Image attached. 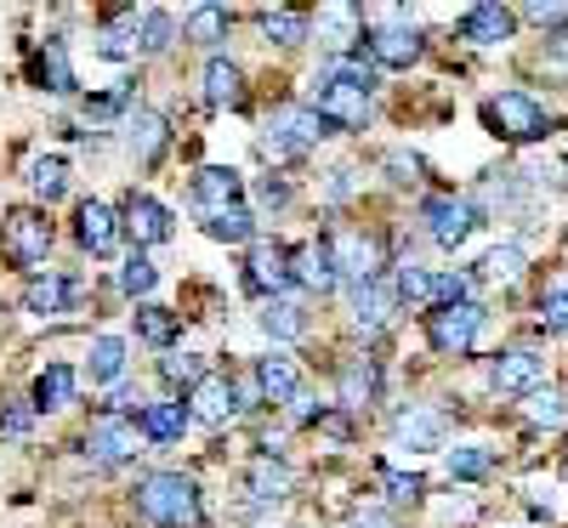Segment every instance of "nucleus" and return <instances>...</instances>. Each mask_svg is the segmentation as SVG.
I'll return each mask as SVG.
<instances>
[{"label": "nucleus", "instance_id": "1", "mask_svg": "<svg viewBox=\"0 0 568 528\" xmlns=\"http://www.w3.org/2000/svg\"><path fill=\"white\" fill-rule=\"evenodd\" d=\"M369 91H375V69H364L358 58H329L313 74V114L336 131H358L369 120Z\"/></svg>", "mask_w": 568, "mask_h": 528}, {"label": "nucleus", "instance_id": "2", "mask_svg": "<svg viewBox=\"0 0 568 528\" xmlns=\"http://www.w3.org/2000/svg\"><path fill=\"white\" fill-rule=\"evenodd\" d=\"M136 511H142V522H154V528H187V522H200V489H194V477H182V471H149V477H136Z\"/></svg>", "mask_w": 568, "mask_h": 528}, {"label": "nucleus", "instance_id": "3", "mask_svg": "<svg viewBox=\"0 0 568 528\" xmlns=\"http://www.w3.org/2000/svg\"><path fill=\"white\" fill-rule=\"evenodd\" d=\"M318 136H329V125L313 114V103H278V109L262 120V154H267L273 165H284V160L307 154Z\"/></svg>", "mask_w": 568, "mask_h": 528}, {"label": "nucleus", "instance_id": "4", "mask_svg": "<svg viewBox=\"0 0 568 528\" xmlns=\"http://www.w3.org/2000/svg\"><path fill=\"white\" fill-rule=\"evenodd\" d=\"M484 120L506 142H540L551 131V114H546V103L535 98V91H500V98L484 103Z\"/></svg>", "mask_w": 568, "mask_h": 528}, {"label": "nucleus", "instance_id": "5", "mask_svg": "<svg viewBox=\"0 0 568 528\" xmlns=\"http://www.w3.org/2000/svg\"><path fill=\"white\" fill-rule=\"evenodd\" d=\"M364 52L382 63V69H409V63L426 52V40H420V29H415L404 12H369Z\"/></svg>", "mask_w": 568, "mask_h": 528}, {"label": "nucleus", "instance_id": "6", "mask_svg": "<svg viewBox=\"0 0 568 528\" xmlns=\"http://www.w3.org/2000/svg\"><path fill=\"white\" fill-rule=\"evenodd\" d=\"M484 307L478 302H455V307H433L426 313V342H433L438 358H466L484 335Z\"/></svg>", "mask_w": 568, "mask_h": 528}, {"label": "nucleus", "instance_id": "7", "mask_svg": "<svg viewBox=\"0 0 568 528\" xmlns=\"http://www.w3.org/2000/svg\"><path fill=\"white\" fill-rule=\"evenodd\" d=\"M45 251H52V222L40 211H7V222H0V256L18 273H34L45 262Z\"/></svg>", "mask_w": 568, "mask_h": 528}, {"label": "nucleus", "instance_id": "8", "mask_svg": "<svg viewBox=\"0 0 568 528\" xmlns=\"http://www.w3.org/2000/svg\"><path fill=\"white\" fill-rule=\"evenodd\" d=\"M136 444H142V426L131 420V415H98L91 420V431H85V460L91 466H120V460H131L136 455Z\"/></svg>", "mask_w": 568, "mask_h": 528}, {"label": "nucleus", "instance_id": "9", "mask_svg": "<svg viewBox=\"0 0 568 528\" xmlns=\"http://www.w3.org/2000/svg\"><path fill=\"white\" fill-rule=\"evenodd\" d=\"M420 222H426V233H433V245L455 251V245L471 238V227H478V205L460 200V194H433L420 205Z\"/></svg>", "mask_w": 568, "mask_h": 528}, {"label": "nucleus", "instance_id": "10", "mask_svg": "<svg viewBox=\"0 0 568 528\" xmlns=\"http://www.w3.org/2000/svg\"><path fill=\"white\" fill-rule=\"evenodd\" d=\"M187 200H194V216H200V222H216V216H227V211H240L245 182H240V171H227V165H205V171L194 176V187H187Z\"/></svg>", "mask_w": 568, "mask_h": 528}, {"label": "nucleus", "instance_id": "11", "mask_svg": "<svg viewBox=\"0 0 568 528\" xmlns=\"http://www.w3.org/2000/svg\"><path fill=\"white\" fill-rule=\"evenodd\" d=\"M489 380H495V393H506V398H529V393H540V380H546V353L540 347H506L489 364Z\"/></svg>", "mask_w": 568, "mask_h": 528}, {"label": "nucleus", "instance_id": "12", "mask_svg": "<svg viewBox=\"0 0 568 528\" xmlns=\"http://www.w3.org/2000/svg\"><path fill=\"white\" fill-rule=\"evenodd\" d=\"M291 284H302V291H318L329 296L342 284V267H336V245L329 238H307V245L291 251Z\"/></svg>", "mask_w": 568, "mask_h": 528}, {"label": "nucleus", "instance_id": "13", "mask_svg": "<svg viewBox=\"0 0 568 528\" xmlns=\"http://www.w3.org/2000/svg\"><path fill=\"white\" fill-rule=\"evenodd\" d=\"M347 307H353V324L364 335H375V329H387V318L398 313V291L382 284V278H364V284H347Z\"/></svg>", "mask_w": 568, "mask_h": 528}, {"label": "nucleus", "instance_id": "14", "mask_svg": "<svg viewBox=\"0 0 568 528\" xmlns=\"http://www.w3.org/2000/svg\"><path fill=\"white\" fill-rule=\"evenodd\" d=\"M336 267L347 284H364V278H382V238H364V233H336Z\"/></svg>", "mask_w": 568, "mask_h": 528}, {"label": "nucleus", "instance_id": "15", "mask_svg": "<svg viewBox=\"0 0 568 528\" xmlns=\"http://www.w3.org/2000/svg\"><path fill=\"white\" fill-rule=\"evenodd\" d=\"M444 431H449L444 409L409 404V409L398 415V426H393V438H398V449H444Z\"/></svg>", "mask_w": 568, "mask_h": 528}, {"label": "nucleus", "instance_id": "16", "mask_svg": "<svg viewBox=\"0 0 568 528\" xmlns=\"http://www.w3.org/2000/svg\"><path fill=\"white\" fill-rule=\"evenodd\" d=\"M120 227H125V222H120L103 200H85L80 216H74V238H80L91 256H109V251L120 245Z\"/></svg>", "mask_w": 568, "mask_h": 528}, {"label": "nucleus", "instance_id": "17", "mask_svg": "<svg viewBox=\"0 0 568 528\" xmlns=\"http://www.w3.org/2000/svg\"><path fill=\"white\" fill-rule=\"evenodd\" d=\"M187 409H194V420H205V426H222V420L240 415V393H233L227 375H205L200 387L187 393Z\"/></svg>", "mask_w": 568, "mask_h": 528}, {"label": "nucleus", "instance_id": "18", "mask_svg": "<svg viewBox=\"0 0 568 528\" xmlns=\"http://www.w3.org/2000/svg\"><path fill=\"white\" fill-rule=\"evenodd\" d=\"M245 278L256 296H284V284H291V251L278 245H251V262H245Z\"/></svg>", "mask_w": 568, "mask_h": 528}, {"label": "nucleus", "instance_id": "19", "mask_svg": "<svg viewBox=\"0 0 568 528\" xmlns=\"http://www.w3.org/2000/svg\"><path fill=\"white\" fill-rule=\"evenodd\" d=\"M136 426H142V438H149V444H176L182 431L194 426V409H187L182 398H165V404H142Z\"/></svg>", "mask_w": 568, "mask_h": 528}, {"label": "nucleus", "instance_id": "20", "mask_svg": "<svg viewBox=\"0 0 568 528\" xmlns=\"http://www.w3.org/2000/svg\"><path fill=\"white\" fill-rule=\"evenodd\" d=\"M125 233L136 238V245H165L171 238V211L149 194H131L125 200Z\"/></svg>", "mask_w": 568, "mask_h": 528}, {"label": "nucleus", "instance_id": "21", "mask_svg": "<svg viewBox=\"0 0 568 528\" xmlns=\"http://www.w3.org/2000/svg\"><path fill=\"white\" fill-rule=\"evenodd\" d=\"M336 393H342V409H369L375 398H382V364L375 358H347Z\"/></svg>", "mask_w": 568, "mask_h": 528}, {"label": "nucleus", "instance_id": "22", "mask_svg": "<svg viewBox=\"0 0 568 528\" xmlns=\"http://www.w3.org/2000/svg\"><path fill=\"white\" fill-rule=\"evenodd\" d=\"M511 23H517V12L511 7H471L466 18H460V40H471V45H500V40H511Z\"/></svg>", "mask_w": 568, "mask_h": 528}, {"label": "nucleus", "instance_id": "23", "mask_svg": "<svg viewBox=\"0 0 568 528\" xmlns=\"http://www.w3.org/2000/svg\"><path fill=\"white\" fill-rule=\"evenodd\" d=\"M256 380H262V398L267 404H291L302 393V375H296V358L291 353H267L256 364Z\"/></svg>", "mask_w": 568, "mask_h": 528}, {"label": "nucleus", "instance_id": "24", "mask_svg": "<svg viewBox=\"0 0 568 528\" xmlns=\"http://www.w3.org/2000/svg\"><path fill=\"white\" fill-rule=\"evenodd\" d=\"M205 103H211V109H240V103H245V74H240V63H227V58H211V63H205Z\"/></svg>", "mask_w": 568, "mask_h": 528}, {"label": "nucleus", "instance_id": "25", "mask_svg": "<svg viewBox=\"0 0 568 528\" xmlns=\"http://www.w3.org/2000/svg\"><path fill=\"white\" fill-rule=\"evenodd\" d=\"M393 291H398V307L433 313V307H438V273H426V267L404 262V267L393 273Z\"/></svg>", "mask_w": 568, "mask_h": 528}, {"label": "nucleus", "instance_id": "26", "mask_svg": "<svg viewBox=\"0 0 568 528\" xmlns=\"http://www.w3.org/2000/svg\"><path fill=\"white\" fill-rule=\"evenodd\" d=\"M74 393H80V375L69 364H45L34 375V409H69Z\"/></svg>", "mask_w": 568, "mask_h": 528}, {"label": "nucleus", "instance_id": "27", "mask_svg": "<svg viewBox=\"0 0 568 528\" xmlns=\"http://www.w3.org/2000/svg\"><path fill=\"white\" fill-rule=\"evenodd\" d=\"M245 489H251V500H256V506H278V500H291V466H278L273 455H262V460L251 466V477H245Z\"/></svg>", "mask_w": 568, "mask_h": 528}, {"label": "nucleus", "instance_id": "28", "mask_svg": "<svg viewBox=\"0 0 568 528\" xmlns=\"http://www.w3.org/2000/svg\"><path fill=\"white\" fill-rule=\"evenodd\" d=\"M262 329L273 335V342H302V335H307V313H302V302H296V296H273V302H262Z\"/></svg>", "mask_w": 568, "mask_h": 528}, {"label": "nucleus", "instance_id": "29", "mask_svg": "<svg viewBox=\"0 0 568 528\" xmlns=\"http://www.w3.org/2000/svg\"><path fill=\"white\" fill-rule=\"evenodd\" d=\"M136 29H142V12H136V7L114 12V18L103 23V34H98V52H103V58H114V63L136 58Z\"/></svg>", "mask_w": 568, "mask_h": 528}, {"label": "nucleus", "instance_id": "30", "mask_svg": "<svg viewBox=\"0 0 568 528\" xmlns=\"http://www.w3.org/2000/svg\"><path fill=\"white\" fill-rule=\"evenodd\" d=\"M74 296H80V284H74V278H52V273L23 284V307H29V313H63Z\"/></svg>", "mask_w": 568, "mask_h": 528}, {"label": "nucleus", "instance_id": "31", "mask_svg": "<svg viewBox=\"0 0 568 528\" xmlns=\"http://www.w3.org/2000/svg\"><path fill=\"white\" fill-rule=\"evenodd\" d=\"M34 80L45 85V91H74V69H69V45L63 40H45L40 52H34Z\"/></svg>", "mask_w": 568, "mask_h": 528}, {"label": "nucleus", "instance_id": "32", "mask_svg": "<svg viewBox=\"0 0 568 528\" xmlns=\"http://www.w3.org/2000/svg\"><path fill=\"white\" fill-rule=\"evenodd\" d=\"M125 142H131V154H136V160H154V154L165 149V114L136 109V114L125 120Z\"/></svg>", "mask_w": 568, "mask_h": 528}, {"label": "nucleus", "instance_id": "33", "mask_svg": "<svg viewBox=\"0 0 568 528\" xmlns=\"http://www.w3.org/2000/svg\"><path fill=\"white\" fill-rule=\"evenodd\" d=\"M29 187H34V200H63L69 194V165L58 160V154H34L29 160Z\"/></svg>", "mask_w": 568, "mask_h": 528}, {"label": "nucleus", "instance_id": "34", "mask_svg": "<svg viewBox=\"0 0 568 528\" xmlns=\"http://www.w3.org/2000/svg\"><path fill=\"white\" fill-rule=\"evenodd\" d=\"M524 267H529V251L517 245V238H506V245H495L484 256V278H495V284H517V278H524Z\"/></svg>", "mask_w": 568, "mask_h": 528}, {"label": "nucleus", "instance_id": "35", "mask_svg": "<svg viewBox=\"0 0 568 528\" xmlns=\"http://www.w3.org/2000/svg\"><path fill=\"white\" fill-rule=\"evenodd\" d=\"M176 329H182V324H176L171 307H136V335H142L149 347H171Z\"/></svg>", "mask_w": 568, "mask_h": 528}, {"label": "nucleus", "instance_id": "36", "mask_svg": "<svg viewBox=\"0 0 568 528\" xmlns=\"http://www.w3.org/2000/svg\"><path fill=\"white\" fill-rule=\"evenodd\" d=\"M125 375V342L120 335H98L91 342V380H120Z\"/></svg>", "mask_w": 568, "mask_h": 528}, {"label": "nucleus", "instance_id": "37", "mask_svg": "<svg viewBox=\"0 0 568 528\" xmlns=\"http://www.w3.org/2000/svg\"><path fill=\"white\" fill-rule=\"evenodd\" d=\"M524 415H529V426H546V431H551V426L568 420V398H562L557 387H540V393L524 398Z\"/></svg>", "mask_w": 568, "mask_h": 528}, {"label": "nucleus", "instance_id": "38", "mask_svg": "<svg viewBox=\"0 0 568 528\" xmlns=\"http://www.w3.org/2000/svg\"><path fill=\"white\" fill-rule=\"evenodd\" d=\"M489 466H495V455H489V449H471V444H466V449H449V455H444V471H449V484H471V477H484Z\"/></svg>", "mask_w": 568, "mask_h": 528}, {"label": "nucleus", "instance_id": "39", "mask_svg": "<svg viewBox=\"0 0 568 528\" xmlns=\"http://www.w3.org/2000/svg\"><path fill=\"white\" fill-rule=\"evenodd\" d=\"M205 233H211V238H222V245H251V238H256V216L240 205V211H227V216L205 222Z\"/></svg>", "mask_w": 568, "mask_h": 528}, {"label": "nucleus", "instance_id": "40", "mask_svg": "<svg viewBox=\"0 0 568 528\" xmlns=\"http://www.w3.org/2000/svg\"><path fill=\"white\" fill-rule=\"evenodd\" d=\"M171 40H176V23H171L165 12H142V29H136V52L160 58V52H165Z\"/></svg>", "mask_w": 568, "mask_h": 528}, {"label": "nucleus", "instance_id": "41", "mask_svg": "<svg viewBox=\"0 0 568 528\" xmlns=\"http://www.w3.org/2000/svg\"><path fill=\"white\" fill-rule=\"evenodd\" d=\"M160 375L171 380V387H187V393H194L211 369H205V358H200V353H171V358L160 364Z\"/></svg>", "mask_w": 568, "mask_h": 528}, {"label": "nucleus", "instance_id": "42", "mask_svg": "<svg viewBox=\"0 0 568 528\" xmlns=\"http://www.w3.org/2000/svg\"><path fill=\"white\" fill-rule=\"evenodd\" d=\"M262 29L273 45H302L307 40V18L302 12H262Z\"/></svg>", "mask_w": 568, "mask_h": 528}, {"label": "nucleus", "instance_id": "43", "mask_svg": "<svg viewBox=\"0 0 568 528\" xmlns=\"http://www.w3.org/2000/svg\"><path fill=\"white\" fill-rule=\"evenodd\" d=\"M222 29H227V7H194V12H187V40L216 45Z\"/></svg>", "mask_w": 568, "mask_h": 528}, {"label": "nucleus", "instance_id": "44", "mask_svg": "<svg viewBox=\"0 0 568 528\" xmlns=\"http://www.w3.org/2000/svg\"><path fill=\"white\" fill-rule=\"evenodd\" d=\"M540 324L557 329V335H568V278H557V284H546V291H540Z\"/></svg>", "mask_w": 568, "mask_h": 528}, {"label": "nucleus", "instance_id": "45", "mask_svg": "<svg viewBox=\"0 0 568 528\" xmlns=\"http://www.w3.org/2000/svg\"><path fill=\"white\" fill-rule=\"evenodd\" d=\"M154 284H160V273H154L149 256H131V262L120 267V291H125V296H149Z\"/></svg>", "mask_w": 568, "mask_h": 528}, {"label": "nucleus", "instance_id": "46", "mask_svg": "<svg viewBox=\"0 0 568 528\" xmlns=\"http://www.w3.org/2000/svg\"><path fill=\"white\" fill-rule=\"evenodd\" d=\"M34 426V404H7L0 409V438H29Z\"/></svg>", "mask_w": 568, "mask_h": 528}, {"label": "nucleus", "instance_id": "47", "mask_svg": "<svg viewBox=\"0 0 568 528\" xmlns=\"http://www.w3.org/2000/svg\"><path fill=\"white\" fill-rule=\"evenodd\" d=\"M387 495L415 506V500L426 495V477H420V471H387Z\"/></svg>", "mask_w": 568, "mask_h": 528}, {"label": "nucleus", "instance_id": "48", "mask_svg": "<svg viewBox=\"0 0 568 528\" xmlns=\"http://www.w3.org/2000/svg\"><path fill=\"white\" fill-rule=\"evenodd\" d=\"M529 182L535 187H568V160H535L529 165Z\"/></svg>", "mask_w": 568, "mask_h": 528}, {"label": "nucleus", "instance_id": "49", "mask_svg": "<svg viewBox=\"0 0 568 528\" xmlns=\"http://www.w3.org/2000/svg\"><path fill=\"white\" fill-rule=\"evenodd\" d=\"M517 18H529V23H540V29H562V23H568V7H524Z\"/></svg>", "mask_w": 568, "mask_h": 528}, {"label": "nucleus", "instance_id": "50", "mask_svg": "<svg viewBox=\"0 0 568 528\" xmlns=\"http://www.w3.org/2000/svg\"><path fill=\"white\" fill-rule=\"evenodd\" d=\"M233 393H240V409H256V404H267V398H262V380H256V375H240V380H233Z\"/></svg>", "mask_w": 568, "mask_h": 528}, {"label": "nucleus", "instance_id": "51", "mask_svg": "<svg viewBox=\"0 0 568 528\" xmlns=\"http://www.w3.org/2000/svg\"><path fill=\"white\" fill-rule=\"evenodd\" d=\"M387 171H393V182H415L420 160H415V154H387Z\"/></svg>", "mask_w": 568, "mask_h": 528}, {"label": "nucleus", "instance_id": "52", "mask_svg": "<svg viewBox=\"0 0 568 528\" xmlns=\"http://www.w3.org/2000/svg\"><path fill=\"white\" fill-rule=\"evenodd\" d=\"M347 528H398V517H387V511H358Z\"/></svg>", "mask_w": 568, "mask_h": 528}, {"label": "nucleus", "instance_id": "53", "mask_svg": "<svg viewBox=\"0 0 568 528\" xmlns=\"http://www.w3.org/2000/svg\"><path fill=\"white\" fill-rule=\"evenodd\" d=\"M284 200H291V187H284V182H262V205H284Z\"/></svg>", "mask_w": 568, "mask_h": 528}, {"label": "nucleus", "instance_id": "54", "mask_svg": "<svg viewBox=\"0 0 568 528\" xmlns=\"http://www.w3.org/2000/svg\"><path fill=\"white\" fill-rule=\"evenodd\" d=\"M291 415H296V420H313V398L296 393V398H291Z\"/></svg>", "mask_w": 568, "mask_h": 528}, {"label": "nucleus", "instance_id": "55", "mask_svg": "<svg viewBox=\"0 0 568 528\" xmlns=\"http://www.w3.org/2000/svg\"><path fill=\"white\" fill-rule=\"evenodd\" d=\"M562 471H568V449H562Z\"/></svg>", "mask_w": 568, "mask_h": 528}]
</instances>
